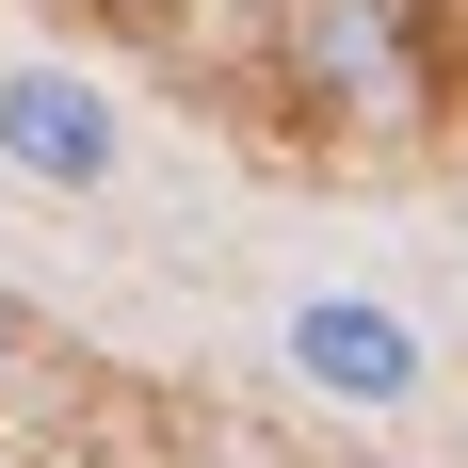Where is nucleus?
<instances>
[{"mask_svg":"<svg viewBox=\"0 0 468 468\" xmlns=\"http://www.w3.org/2000/svg\"><path fill=\"white\" fill-rule=\"evenodd\" d=\"M33 372V307H16V291H0V388Z\"/></svg>","mask_w":468,"mask_h":468,"instance_id":"obj_3","label":"nucleus"},{"mask_svg":"<svg viewBox=\"0 0 468 468\" xmlns=\"http://www.w3.org/2000/svg\"><path fill=\"white\" fill-rule=\"evenodd\" d=\"M291 388L307 404H356V420H388V404H420V339H404V307H372V291H307L275 324Z\"/></svg>","mask_w":468,"mask_h":468,"instance_id":"obj_2","label":"nucleus"},{"mask_svg":"<svg viewBox=\"0 0 468 468\" xmlns=\"http://www.w3.org/2000/svg\"><path fill=\"white\" fill-rule=\"evenodd\" d=\"M113 162H130L113 81H81V65H0V178L16 194H97Z\"/></svg>","mask_w":468,"mask_h":468,"instance_id":"obj_1","label":"nucleus"}]
</instances>
